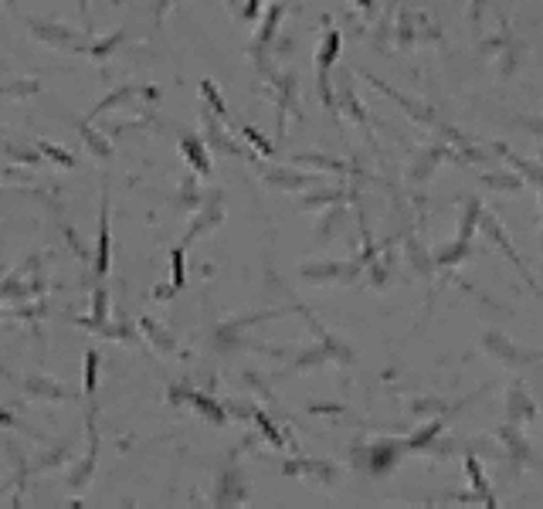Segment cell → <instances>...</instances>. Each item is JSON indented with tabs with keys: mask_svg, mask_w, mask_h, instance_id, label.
<instances>
[{
	"mask_svg": "<svg viewBox=\"0 0 543 509\" xmlns=\"http://www.w3.org/2000/svg\"><path fill=\"white\" fill-rule=\"evenodd\" d=\"M245 136L255 143V150H262V153H272V143L265 136H258V129H251V126H245Z\"/></svg>",
	"mask_w": 543,
	"mask_h": 509,
	"instance_id": "cell-19",
	"label": "cell"
},
{
	"mask_svg": "<svg viewBox=\"0 0 543 509\" xmlns=\"http://www.w3.org/2000/svg\"><path fill=\"white\" fill-rule=\"evenodd\" d=\"M28 394H41V398H55V401H62L68 398V390H62L58 384H51V381H41V377H34L28 381Z\"/></svg>",
	"mask_w": 543,
	"mask_h": 509,
	"instance_id": "cell-9",
	"label": "cell"
},
{
	"mask_svg": "<svg viewBox=\"0 0 543 509\" xmlns=\"http://www.w3.org/2000/svg\"><path fill=\"white\" fill-rule=\"evenodd\" d=\"M279 21H282V7H279V4H272V11H268V17H265V24L258 28V45H268V41L275 38Z\"/></svg>",
	"mask_w": 543,
	"mask_h": 509,
	"instance_id": "cell-10",
	"label": "cell"
},
{
	"mask_svg": "<svg viewBox=\"0 0 543 509\" xmlns=\"http://www.w3.org/2000/svg\"><path fill=\"white\" fill-rule=\"evenodd\" d=\"M170 398H173V401H190L194 407H197V411H201L204 417H211V421H217V425L224 421V411H221V407H217L214 401H207L204 394H187V390H173Z\"/></svg>",
	"mask_w": 543,
	"mask_h": 509,
	"instance_id": "cell-4",
	"label": "cell"
},
{
	"mask_svg": "<svg viewBox=\"0 0 543 509\" xmlns=\"http://www.w3.org/2000/svg\"><path fill=\"white\" fill-rule=\"evenodd\" d=\"M540 245H543V234H540Z\"/></svg>",
	"mask_w": 543,
	"mask_h": 509,
	"instance_id": "cell-27",
	"label": "cell"
},
{
	"mask_svg": "<svg viewBox=\"0 0 543 509\" xmlns=\"http://www.w3.org/2000/svg\"><path fill=\"white\" fill-rule=\"evenodd\" d=\"M258 11H262V0H245V11H241V14H245V17H258Z\"/></svg>",
	"mask_w": 543,
	"mask_h": 509,
	"instance_id": "cell-22",
	"label": "cell"
},
{
	"mask_svg": "<svg viewBox=\"0 0 543 509\" xmlns=\"http://www.w3.org/2000/svg\"><path fill=\"white\" fill-rule=\"evenodd\" d=\"M482 346L489 350V354L496 356V360H503V363H510V367H520V363H530V354H523V350H516L510 339L503 336V333H486L482 336Z\"/></svg>",
	"mask_w": 543,
	"mask_h": 509,
	"instance_id": "cell-2",
	"label": "cell"
},
{
	"mask_svg": "<svg viewBox=\"0 0 543 509\" xmlns=\"http://www.w3.org/2000/svg\"><path fill=\"white\" fill-rule=\"evenodd\" d=\"M201 92H204V99H207V102L214 106V112H217V116H224V102L217 99V89H214V82H207V78H204V82H201Z\"/></svg>",
	"mask_w": 543,
	"mask_h": 509,
	"instance_id": "cell-16",
	"label": "cell"
},
{
	"mask_svg": "<svg viewBox=\"0 0 543 509\" xmlns=\"http://www.w3.org/2000/svg\"><path fill=\"white\" fill-rule=\"evenodd\" d=\"M255 421H258V428H262V432L268 434V442H272V445H282V434L275 432V428H272V421H268V417H265L262 411H258V415H255Z\"/></svg>",
	"mask_w": 543,
	"mask_h": 509,
	"instance_id": "cell-18",
	"label": "cell"
},
{
	"mask_svg": "<svg viewBox=\"0 0 543 509\" xmlns=\"http://www.w3.org/2000/svg\"><path fill=\"white\" fill-rule=\"evenodd\" d=\"M360 7H363V11H373V0H357Z\"/></svg>",
	"mask_w": 543,
	"mask_h": 509,
	"instance_id": "cell-25",
	"label": "cell"
},
{
	"mask_svg": "<svg viewBox=\"0 0 543 509\" xmlns=\"http://www.w3.org/2000/svg\"><path fill=\"white\" fill-rule=\"evenodd\" d=\"M438 432H441V421H432V425H424V428H421V432L415 434L411 442H407V448H415V451H418V448H428V445H432V438H438Z\"/></svg>",
	"mask_w": 543,
	"mask_h": 509,
	"instance_id": "cell-12",
	"label": "cell"
},
{
	"mask_svg": "<svg viewBox=\"0 0 543 509\" xmlns=\"http://www.w3.org/2000/svg\"><path fill=\"white\" fill-rule=\"evenodd\" d=\"M119 41H123V31H116V34H112V38H109V41H102V45H95V48H92V55H95V58H99V62H102V58H106V55H109V51H112V48H116V45H119Z\"/></svg>",
	"mask_w": 543,
	"mask_h": 509,
	"instance_id": "cell-17",
	"label": "cell"
},
{
	"mask_svg": "<svg viewBox=\"0 0 543 509\" xmlns=\"http://www.w3.org/2000/svg\"><path fill=\"white\" fill-rule=\"evenodd\" d=\"M336 55H340V31H326V41L319 48V55H316V62H319V95H323V102L333 109V92H329V68L336 62Z\"/></svg>",
	"mask_w": 543,
	"mask_h": 509,
	"instance_id": "cell-1",
	"label": "cell"
},
{
	"mask_svg": "<svg viewBox=\"0 0 543 509\" xmlns=\"http://www.w3.org/2000/svg\"><path fill=\"white\" fill-rule=\"evenodd\" d=\"M170 282H173V289H184V282H187L184 248H173V258H170Z\"/></svg>",
	"mask_w": 543,
	"mask_h": 509,
	"instance_id": "cell-11",
	"label": "cell"
},
{
	"mask_svg": "<svg viewBox=\"0 0 543 509\" xmlns=\"http://www.w3.org/2000/svg\"><path fill=\"white\" fill-rule=\"evenodd\" d=\"M466 465H468V478H472V486H476V493L482 496V503H489V506H496V499H493V493H489V486H486V478H482V469H479V462L468 455L466 459Z\"/></svg>",
	"mask_w": 543,
	"mask_h": 509,
	"instance_id": "cell-8",
	"label": "cell"
},
{
	"mask_svg": "<svg viewBox=\"0 0 543 509\" xmlns=\"http://www.w3.org/2000/svg\"><path fill=\"white\" fill-rule=\"evenodd\" d=\"M78 4H82V11H85V0H78Z\"/></svg>",
	"mask_w": 543,
	"mask_h": 509,
	"instance_id": "cell-26",
	"label": "cell"
},
{
	"mask_svg": "<svg viewBox=\"0 0 543 509\" xmlns=\"http://www.w3.org/2000/svg\"><path fill=\"white\" fill-rule=\"evenodd\" d=\"M482 17V0H472V21H479Z\"/></svg>",
	"mask_w": 543,
	"mask_h": 509,
	"instance_id": "cell-24",
	"label": "cell"
},
{
	"mask_svg": "<svg viewBox=\"0 0 543 509\" xmlns=\"http://www.w3.org/2000/svg\"><path fill=\"white\" fill-rule=\"evenodd\" d=\"M0 425H4V428H21V425H17V417L11 415V411H4V407H0Z\"/></svg>",
	"mask_w": 543,
	"mask_h": 509,
	"instance_id": "cell-23",
	"label": "cell"
},
{
	"mask_svg": "<svg viewBox=\"0 0 543 509\" xmlns=\"http://www.w3.org/2000/svg\"><path fill=\"white\" fill-rule=\"evenodd\" d=\"M45 153L51 156V160H58L62 167H72V156H68V153H62L58 146H51V143H45Z\"/></svg>",
	"mask_w": 543,
	"mask_h": 509,
	"instance_id": "cell-20",
	"label": "cell"
},
{
	"mask_svg": "<svg viewBox=\"0 0 543 509\" xmlns=\"http://www.w3.org/2000/svg\"><path fill=\"white\" fill-rule=\"evenodd\" d=\"M180 150H184V156L194 163V170H197V173H211V160H207V150L201 146V139L180 136Z\"/></svg>",
	"mask_w": 543,
	"mask_h": 509,
	"instance_id": "cell-5",
	"label": "cell"
},
{
	"mask_svg": "<svg viewBox=\"0 0 543 509\" xmlns=\"http://www.w3.org/2000/svg\"><path fill=\"white\" fill-rule=\"evenodd\" d=\"M489 187H496V190H520L523 180L520 177H503V173H489V177H482Z\"/></svg>",
	"mask_w": 543,
	"mask_h": 509,
	"instance_id": "cell-14",
	"label": "cell"
},
{
	"mask_svg": "<svg viewBox=\"0 0 543 509\" xmlns=\"http://www.w3.org/2000/svg\"><path fill=\"white\" fill-rule=\"evenodd\" d=\"M0 373H4V371H0Z\"/></svg>",
	"mask_w": 543,
	"mask_h": 509,
	"instance_id": "cell-28",
	"label": "cell"
},
{
	"mask_svg": "<svg viewBox=\"0 0 543 509\" xmlns=\"http://www.w3.org/2000/svg\"><path fill=\"white\" fill-rule=\"evenodd\" d=\"M109 245H112V238H109V204L102 201V221H99V251H95V272H99V275H106V272H109Z\"/></svg>",
	"mask_w": 543,
	"mask_h": 509,
	"instance_id": "cell-3",
	"label": "cell"
},
{
	"mask_svg": "<svg viewBox=\"0 0 543 509\" xmlns=\"http://www.w3.org/2000/svg\"><path fill=\"white\" fill-rule=\"evenodd\" d=\"M530 415H533V404L527 401L523 387H512V390H510V417H512V421H527Z\"/></svg>",
	"mask_w": 543,
	"mask_h": 509,
	"instance_id": "cell-6",
	"label": "cell"
},
{
	"mask_svg": "<svg viewBox=\"0 0 543 509\" xmlns=\"http://www.w3.org/2000/svg\"><path fill=\"white\" fill-rule=\"evenodd\" d=\"M95 390H99V354L89 350L85 354V398L95 401Z\"/></svg>",
	"mask_w": 543,
	"mask_h": 509,
	"instance_id": "cell-7",
	"label": "cell"
},
{
	"mask_svg": "<svg viewBox=\"0 0 543 509\" xmlns=\"http://www.w3.org/2000/svg\"><path fill=\"white\" fill-rule=\"evenodd\" d=\"M85 136H89V146H92L95 153H102V156L109 153V146H106V139L102 136H95V133H89V129H85Z\"/></svg>",
	"mask_w": 543,
	"mask_h": 509,
	"instance_id": "cell-21",
	"label": "cell"
},
{
	"mask_svg": "<svg viewBox=\"0 0 543 509\" xmlns=\"http://www.w3.org/2000/svg\"><path fill=\"white\" fill-rule=\"evenodd\" d=\"M394 455H397V451H394V448H373L371 451V469L373 472H388L390 465H394Z\"/></svg>",
	"mask_w": 543,
	"mask_h": 509,
	"instance_id": "cell-13",
	"label": "cell"
},
{
	"mask_svg": "<svg viewBox=\"0 0 543 509\" xmlns=\"http://www.w3.org/2000/svg\"><path fill=\"white\" fill-rule=\"evenodd\" d=\"M503 153H506V150H503ZM506 156H510V153H506ZM510 160H512V167H516V170H523V173H527V177H530V180H533V184H540V187H543V170H540V167H533V163H527V160H520V156H510Z\"/></svg>",
	"mask_w": 543,
	"mask_h": 509,
	"instance_id": "cell-15",
	"label": "cell"
}]
</instances>
